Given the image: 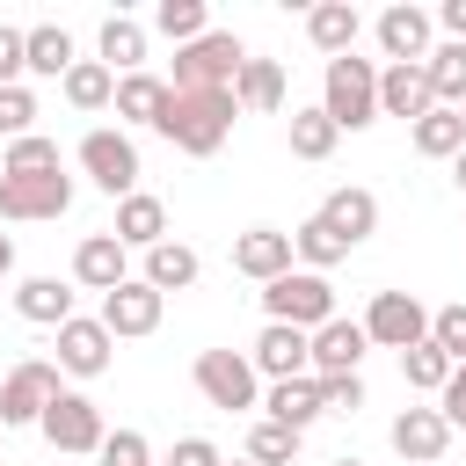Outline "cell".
Listing matches in <instances>:
<instances>
[{
  "label": "cell",
  "mask_w": 466,
  "mask_h": 466,
  "mask_svg": "<svg viewBox=\"0 0 466 466\" xmlns=\"http://www.w3.org/2000/svg\"><path fill=\"white\" fill-rule=\"evenodd\" d=\"M233 116H240L233 87H211V95H175V87H167V109H160V124H153V131H160L167 146H182L189 160H211V153L226 146Z\"/></svg>",
  "instance_id": "1"
},
{
  "label": "cell",
  "mask_w": 466,
  "mask_h": 466,
  "mask_svg": "<svg viewBox=\"0 0 466 466\" xmlns=\"http://www.w3.org/2000/svg\"><path fill=\"white\" fill-rule=\"evenodd\" d=\"M320 109L335 131H364L379 124V66L371 58H328V80H320Z\"/></svg>",
  "instance_id": "2"
},
{
  "label": "cell",
  "mask_w": 466,
  "mask_h": 466,
  "mask_svg": "<svg viewBox=\"0 0 466 466\" xmlns=\"http://www.w3.org/2000/svg\"><path fill=\"white\" fill-rule=\"evenodd\" d=\"M248 66V51H240V36L233 29H204L197 44H182L175 51V95H211V87H233V73Z\"/></svg>",
  "instance_id": "3"
},
{
  "label": "cell",
  "mask_w": 466,
  "mask_h": 466,
  "mask_svg": "<svg viewBox=\"0 0 466 466\" xmlns=\"http://www.w3.org/2000/svg\"><path fill=\"white\" fill-rule=\"evenodd\" d=\"M262 313L269 320H284V328H328L335 320V284L328 277H313V269H284L277 284H262Z\"/></svg>",
  "instance_id": "4"
},
{
  "label": "cell",
  "mask_w": 466,
  "mask_h": 466,
  "mask_svg": "<svg viewBox=\"0 0 466 466\" xmlns=\"http://www.w3.org/2000/svg\"><path fill=\"white\" fill-rule=\"evenodd\" d=\"M36 430H44V444L66 451V459H95L102 437H109V430H102V408H95L87 393H58V400L36 415Z\"/></svg>",
  "instance_id": "5"
},
{
  "label": "cell",
  "mask_w": 466,
  "mask_h": 466,
  "mask_svg": "<svg viewBox=\"0 0 466 466\" xmlns=\"http://www.w3.org/2000/svg\"><path fill=\"white\" fill-rule=\"evenodd\" d=\"M357 328H364V342H379V350H415V342H430V306H422L415 291H379Z\"/></svg>",
  "instance_id": "6"
},
{
  "label": "cell",
  "mask_w": 466,
  "mask_h": 466,
  "mask_svg": "<svg viewBox=\"0 0 466 466\" xmlns=\"http://www.w3.org/2000/svg\"><path fill=\"white\" fill-rule=\"evenodd\" d=\"M66 386H58V364H44V357H22L7 379H0V430H29L51 400H58Z\"/></svg>",
  "instance_id": "7"
},
{
  "label": "cell",
  "mask_w": 466,
  "mask_h": 466,
  "mask_svg": "<svg viewBox=\"0 0 466 466\" xmlns=\"http://www.w3.org/2000/svg\"><path fill=\"white\" fill-rule=\"evenodd\" d=\"M197 393L211 400V408H262V379H255V364L240 357V350H204L197 357Z\"/></svg>",
  "instance_id": "8"
},
{
  "label": "cell",
  "mask_w": 466,
  "mask_h": 466,
  "mask_svg": "<svg viewBox=\"0 0 466 466\" xmlns=\"http://www.w3.org/2000/svg\"><path fill=\"white\" fill-rule=\"evenodd\" d=\"M80 167H87V182H95V189H109L116 204L138 189V146H131L124 131H109V124L80 138Z\"/></svg>",
  "instance_id": "9"
},
{
  "label": "cell",
  "mask_w": 466,
  "mask_h": 466,
  "mask_svg": "<svg viewBox=\"0 0 466 466\" xmlns=\"http://www.w3.org/2000/svg\"><path fill=\"white\" fill-rule=\"evenodd\" d=\"M73 182L66 175H0V218H66Z\"/></svg>",
  "instance_id": "10"
},
{
  "label": "cell",
  "mask_w": 466,
  "mask_h": 466,
  "mask_svg": "<svg viewBox=\"0 0 466 466\" xmlns=\"http://www.w3.org/2000/svg\"><path fill=\"white\" fill-rule=\"evenodd\" d=\"M364 350H371V342H364V328L335 313L328 328H313V335H306V371H313V379H342V371H357V364H364Z\"/></svg>",
  "instance_id": "11"
},
{
  "label": "cell",
  "mask_w": 466,
  "mask_h": 466,
  "mask_svg": "<svg viewBox=\"0 0 466 466\" xmlns=\"http://www.w3.org/2000/svg\"><path fill=\"white\" fill-rule=\"evenodd\" d=\"M386 444H393L408 466H437V459L451 451V422H444L437 408H400L393 430H386Z\"/></svg>",
  "instance_id": "12"
},
{
  "label": "cell",
  "mask_w": 466,
  "mask_h": 466,
  "mask_svg": "<svg viewBox=\"0 0 466 466\" xmlns=\"http://www.w3.org/2000/svg\"><path fill=\"white\" fill-rule=\"evenodd\" d=\"M313 218H320L342 248H357V240H371V233H379V197H371V189H357V182H342V189H328V197H320V211H313Z\"/></svg>",
  "instance_id": "13"
},
{
  "label": "cell",
  "mask_w": 466,
  "mask_h": 466,
  "mask_svg": "<svg viewBox=\"0 0 466 466\" xmlns=\"http://www.w3.org/2000/svg\"><path fill=\"white\" fill-rule=\"evenodd\" d=\"M109 335H153L160 328V291L146 277H124L116 291H102V313H95Z\"/></svg>",
  "instance_id": "14"
},
{
  "label": "cell",
  "mask_w": 466,
  "mask_h": 466,
  "mask_svg": "<svg viewBox=\"0 0 466 466\" xmlns=\"http://www.w3.org/2000/svg\"><path fill=\"white\" fill-rule=\"evenodd\" d=\"M131 277V248L116 240V233H87L80 248H73V284H87V291H116Z\"/></svg>",
  "instance_id": "15"
},
{
  "label": "cell",
  "mask_w": 466,
  "mask_h": 466,
  "mask_svg": "<svg viewBox=\"0 0 466 466\" xmlns=\"http://www.w3.org/2000/svg\"><path fill=\"white\" fill-rule=\"evenodd\" d=\"M109 342H116V335H109L102 320H80V313H73V320L58 328V371L102 379V371H109Z\"/></svg>",
  "instance_id": "16"
},
{
  "label": "cell",
  "mask_w": 466,
  "mask_h": 466,
  "mask_svg": "<svg viewBox=\"0 0 466 466\" xmlns=\"http://www.w3.org/2000/svg\"><path fill=\"white\" fill-rule=\"evenodd\" d=\"M248 364H255V379H306V328H284V320H269L262 335H255V350H248Z\"/></svg>",
  "instance_id": "17"
},
{
  "label": "cell",
  "mask_w": 466,
  "mask_h": 466,
  "mask_svg": "<svg viewBox=\"0 0 466 466\" xmlns=\"http://www.w3.org/2000/svg\"><path fill=\"white\" fill-rule=\"evenodd\" d=\"M379 51H386L393 66H422V58H430V15L408 7V0H393V7L379 15Z\"/></svg>",
  "instance_id": "18"
},
{
  "label": "cell",
  "mask_w": 466,
  "mask_h": 466,
  "mask_svg": "<svg viewBox=\"0 0 466 466\" xmlns=\"http://www.w3.org/2000/svg\"><path fill=\"white\" fill-rule=\"evenodd\" d=\"M233 269L255 277V284H277V277L291 269V233H277V226H248V233L233 240Z\"/></svg>",
  "instance_id": "19"
},
{
  "label": "cell",
  "mask_w": 466,
  "mask_h": 466,
  "mask_svg": "<svg viewBox=\"0 0 466 466\" xmlns=\"http://www.w3.org/2000/svg\"><path fill=\"white\" fill-rule=\"evenodd\" d=\"M306 36H313V51L350 58V51H357V36H364V15H357L350 0H320V7H306Z\"/></svg>",
  "instance_id": "20"
},
{
  "label": "cell",
  "mask_w": 466,
  "mask_h": 466,
  "mask_svg": "<svg viewBox=\"0 0 466 466\" xmlns=\"http://www.w3.org/2000/svg\"><path fill=\"white\" fill-rule=\"evenodd\" d=\"M437 109V95H430V73L422 66H386L379 73V116H430Z\"/></svg>",
  "instance_id": "21"
},
{
  "label": "cell",
  "mask_w": 466,
  "mask_h": 466,
  "mask_svg": "<svg viewBox=\"0 0 466 466\" xmlns=\"http://www.w3.org/2000/svg\"><path fill=\"white\" fill-rule=\"evenodd\" d=\"M22 73H36V80H66V73H73V36H66L58 22L22 29Z\"/></svg>",
  "instance_id": "22"
},
{
  "label": "cell",
  "mask_w": 466,
  "mask_h": 466,
  "mask_svg": "<svg viewBox=\"0 0 466 466\" xmlns=\"http://www.w3.org/2000/svg\"><path fill=\"white\" fill-rule=\"evenodd\" d=\"M124 248H160L167 240V204L160 197H146V189H131L124 204H116V226H109Z\"/></svg>",
  "instance_id": "23"
},
{
  "label": "cell",
  "mask_w": 466,
  "mask_h": 466,
  "mask_svg": "<svg viewBox=\"0 0 466 466\" xmlns=\"http://www.w3.org/2000/svg\"><path fill=\"white\" fill-rule=\"evenodd\" d=\"M15 313L36 320V328H66V320H73V284H58V277H22V284H15Z\"/></svg>",
  "instance_id": "24"
},
{
  "label": "cell",
  "mask_w": 466,
  "mask_h": 466,
  "mask_svg": "<svg viewBox=\"0 0 466 466\" xmlns=\"http://www.w3.org/2000/svg\"><path fill=\"white\" fill-rule=\"evenodd\" d=\"M313 415H320V386H313V371H306V379H277V386L262 393V422H284V430L306 437Z\"/></svg>",
  "instance_id": "25"
},
{
  "label": "cell",
  "mask_w": 466,
  "mask_h": 466,
  "mask_svg": "<svg viewBox=\"0 0 466 466\" xmlns=\"http://www.w3.org/2000/svg\"><path fill=\"white\" fill-rule=\"evenodd\" d=\"M197 248H182V240H160V248H146V284L167 299V291H189L197 284Z\"/></svg>",
  "instance_id": "26"
},
{
  "label": "cell",
  "mask_w": 466,
  "mask_h": 466,
  "mask_svg": "<svg viewBox=\"0 0 466 466\" xmlns=\"http://www.w3.org/2000/svg\"><path fill=\"white\" fill-rule=\"evenodd\" d=\"M102 66L124 80V73H146V29L131 15H109L102 22Z\"/></svg>",
  "instance_id": "27"
},
{
  "label": "cell",
  "mask_w": 466,
  "mask_h": 466,
  "mask_svg": "<svg viewBox=\"0 0 466 466\" xmlns=\"http://www.w3.org/2000/svg\"><path fill=\"white\" fill-rule=\"evenodd\" d=\"M233 102L240 109H284V66L277 58H248L233 73Z\"/></svg>",
  "instance_id": "28"
},
{
  "label": "cell",
  "mask_w": 466,
  "mask_h": 466,
  "mask_svg": "<svg viewBox=\"0 0 466 466\" xmlns=\"http://www.w3.org/2000/svg\"><path fill=\"white\" fill-rule=\"evenodd\" d=\"M109 109H116L124 124H160V109H167V80H153V73H124Z\"/></svg>",
  "instance_id": "29"
},
{
  "label": "cell",
  "mask_w": 466,
  "mask_h": 466,
  "mask_svg": "<svg viewBox=\"0 0 466 466\" xmlns=\"http://www.w3.org/2000/svg\"><path fill=\"white\" fill-rule=\"evenodd\" d=\"M58 87H66L73 109H109V102H116V73H109L102 58H73V73H66Z\"/></svg>",
  "instance_id": "30"
},
{
  "label": "cell",
  "mask_w": 466,
  "mask_h": 466,
  "mask_svg": "<svg viewBox=\"0 0 466 466\" xmlns=\"http://www.w3.org/2000/svg\"><path fill=\"white\" fill-rule=\"evenodd\" d=\"M422 73H430L437 109H459V102H466V44H437V51L422 58Z\"/></svg>",
  "instance_id": "31"
},
{
  "label": "cell",
  "mask_w": 466,
  "mask_h": 466,
  "mask_svg": "<svg viewBox=\"0 0 466 466\" xmlns=\"http://www.w3.org/2000/svg\"><path fill=\"white\" fill-rule=\"evenodd\" d=\"M466 146V124H459V109H430V116H415V153H430V160H451Z\"/></svg>",
  "instance_id": "32"
},
{
  "label": "cell",
  "mask_w": 466,
  "mask_h": 466,
  "mask_svg": "<svg viewBox=\"0 0 466 466\" xmlns=\"http://www.w3.org/2000/svg\"><path fill=\"white\" fill-rule=\"evenodd\" d=\"M342 255H350V248H342V240H335V233H328L320 218H306V226L291 233V262H306L313 277H328V269H335Z\"/></svg>",
  "instance_id": "33"
},
{
  "label": "cell",
  "mask_w": 466,
  "mask_h": 466,
  "mask_svg": "<svg viewBox=\"0 0 466 466\" xmlns=\"http://www.w3.org/2000/svg\"><path fill=\"white\" fill-rule=\"evenodd\" d=\"M153 29L175 36V51H182V44H197V36L211 29V15H204V0H160V7H153Z\"/></svg>",
  "instance_id": "34"
},
{
  "label": "cell",
  "mask_w": 466,
  "mask_h": 466,
  "mask_svg": "<svg viewBox=\"0 0 466 466\" xmlns=\"http://www.w3.org/2000/svg\"><path fill=\"white\" fill-rule=\"evenodd\" d=\"M335 124H328V109H291V153L299 160H328L335 153Z\"/></svg>",
  "instance_id": "35"
},
{
  "label": "cell",
  "mask_w": 466,
  "mask_h": 466,
  "mask_svg": "<svg viewBox=\"0 0 466 466\" xmlns=\"http://www.w3.org/2000/svg\"><path fill=\"white\" fill-rule=\"evenodd\" d=\"M400 379H408L415 393H444V379H451V357H444L437 342H415V350H400Z\"/></svg>",
  "instance_id": "36"
},
{
  "label": "cell",
  "mask_w": 466,
  "mask_h": 466,
  "mask_svg": "<svg viewBox=\"0 0 466 466\" xmlns=\"http://www.w3.org/2000/svg\"><path fill=\"white\" fill-rule=\"evenodd\" d=\"M291 459H299V430H284V422L248 430V466H291Z\"/></svg>",
  "instance_id": "37"
},
{
  "label": "cell",
  "mask_w": 466,
  "mask_h": 466,
  "mask_svg": "<svg viewBox=\"0 0 466 466\" xmlns=\"http://www.w3.org/2000/svg\"><path fill=\"white\" fill-rule=\"evenodd\" d=\"M0 175H58V138H15L7 146V160H0Z\"/></svg>",
  "instance_id": "38"
},
{
  "label": "cell",
  "mask_w": 466,
  "mask_h": 466,
  "mask_svg": "<svg viewBox=\"0 0 466 466\" xmlns=\"http://www.w3.org/2000/svg\"><path fill=\"white\" fill-rule=\"evenodd\" d=\"M430 342H437L451 364H466V306H437V313H430Z\"/></svg>",
  "instance_id": "39"
},
{
  "label": "cell",
  "mask_w": 466,
  "mask_h": 466,
  "mask_svg": "<svg viewBox=\"0 0 466 466\" xmlns=\"http://www.w3.org/2000/svg\"><path fill=\"white\" fill-rule=\"evenodd\" d=\"M313 386H320V415H357V408H364V379H357V371L313 379Z\"/></svg>",
  "instance_id": "40"
},
{
  "label": "cell",
  "mask_w": 466,
  "mask_h": 466,
  "mask_svg": "<svg viewBox=\"0 0 466 466\" xmlns=\"http://www.w3.org/2000/svg\"><path fill=\"white\" fill-rule=\"evenodd\" d=\"M29 116H36V95L29 87H0V138H29Z\"/></svg>",
  "instance_id": "41"
},
{
  "label": "cell",
  "mask_w": 466,
  "mask_h": 466,
  "mask_svg": "<svg viewBox=\"0 0 466 466\" xmlns=\"http://www.w3.org/2000/svg\"><path fill=\"white\" fill-rule=\"evenodd\" d=\"M95 459H102V466H153V451H146V437H138V430H109Z\"/></svg>",
  "instance_id": "42"
},
{
  "label": "cell",
  "mask_w": 466,
  "mask_h": 466,
  "mask_svg": "<svg viewBox=\"0 0 466 466\" xmlns=\"http://www.w3.org/2000/svg\"><path fill=\"white\" fill-rule=\"evenodd\" d=\"M437 415H444L451 430H466V364H451V379H444V393H437Z\"/></svg>",
  "instance_id": "43"
},
{
  "label": "cell",
  "mask_w": 466,
  "mask_h": 466,
  "mask_svg": "<svg viewBox=\"0 0 466 466\" xmlns=\"http://www.w3.org/2000/svg\"><path fill=\"white\" fill-rule=\"evenodd\" d=\"M167 466H226V459H218V444H211V437H182V444L167 451Z\"/></svg>",
  "instance_id": "44"
},
{
  "label": "cell",
  "mask_w": 466,
  "mask_h": 466,
  "mask_svg": "<svg viewBox=\"0 0 466 466\" xmlns=\"http://www.w3.org/2000/svg\"><path fill=\"white\" fill-rule=\"evenodd\" d=\"M0 87H22V29L0 22Z\"/></svg>",
  "instance_id": "45"
},
{
  "label": "cell",
  "mask_w": 466,
  "mask_h": 466,
  "mask_svg": "<svg viewBox=\"0 0 466 466\" xmlns=\"http://www.w3.org/2000/svg\"><path fill=\"white\" fill-rule=\"evenodd\" d=\"M437 22H444V36H451V44H466V0H444V7H437Z\"/></svg>",
  "instance_id": "46"
},
{
  "label": "cell",
  "mask_w": 466,
  "mask_h": 466,
  "mask_svg": "<svg viewBox=\"0 0 466 466\" xmlns=\"http://www.w3.org/2000/svg\"><path fill=\"white\" fill-rule=\"evenodd\" d=\"M7 269H15V240L0 233V277H7Z\"/></svg>",
  "instance_id": "47"
},
{
  "label": "cell",
  "mask_w": 466,
  "mask_h": 466,
  "mask_svg": "<svg viewBox=\"0 0 466 466\" xmlns=\"http://www.w3.org/2000/svg\"><path fill=\"white\" fill-rule=\"evenodd\" d=\"M451 182H459V189H466V146H459V153H451Z\"/></svg>",
  "instance_id": "48"
},
{
  "label": "cell",
  "mask_w": 466,
  "mask_h": 466,
  "mask_svg": "<svg viewBox=\"0 0 466 466\" xmlns=\"http://www.w3.org/2000/svg\"><path fill=\"white\" fill-rule=\"evenodd\" d=\"M335 466H364V459H335Z\"/></svg>",
  "instance_id": "49"
},
{
  "label": "cell",
  "mask_w": 466,
  "mask_h": 466,
  "mask_svg": "<svg viewBox=\"0 0 466 466\" xmlns=\"http://www.w3.org/2000/svg\"><path fill=\"white\" fill-rule=\"evenodd\" d=\"M459 124H466V102H459Z\"/></svg>",
  "instance_id": "50"
},
{
  "label": "cell",
  "mask_w": 466,
  "mask_h": 466,
  "mask_svg": "<svg viewBox=\"0 0 466 466\" xmlns=\"http://www.w3.org/2000/svg\"><path fill=\"white\" fill-rule=\"evenodd\" d=\"M233 466H248V459H233Z\"/></svg>",
  "instance_id": "51"
}]
</instances>
